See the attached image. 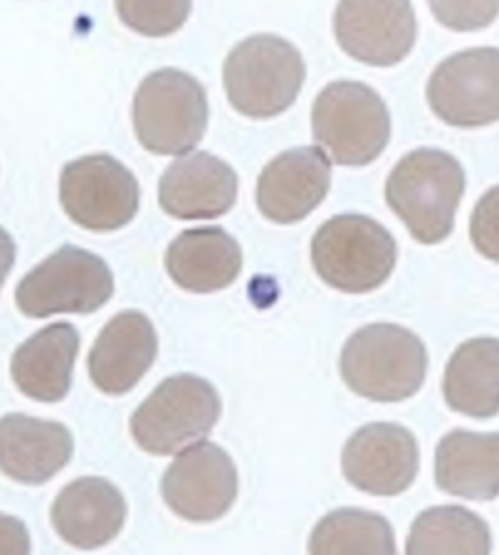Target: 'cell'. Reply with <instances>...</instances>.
Listing matches in <instances>:
<instances>
[{
	"label": "cell",
	"mask_w": 499,
	"mask_h": 555,
	"mask_svg": "<svg viewBox=\"0 0 499 555\" xmlns=\"http://www.w3.org/2000/svg\"><path fill=\"white\" fill-rule=\"evenodd\" d=\"M418 464L421 456L413 433L394 423L361 427L342 454L346 481L373 496L404 494L415 481Z\"/></svg>",
	"instance_id": "13"
},
{
	"label": "cell",
	"mask_w": 499,
	"mask_h": 555,
	"mask_svg": "<svg viewBox=\"0 0 499 555\" xmlns=\"http://www.w3.org/2000/svg\"><path fill=\"white\" fill-rule=\"evenodd\" d=\"M334 33L349 57L391 67L413 50L418 25L411 0H338Z\"/></svg>",
	"instance_id": "11"
},
{
	"label": "cell",
	"mask_w": 499,
	"mask_h": 555,
	"mask_svg": "<svg viewBox=\"0 0 499 555\" xmlns=\"http://www.w3.org/2000/svg\"><path fill=\"white\" fill-rule=\"evenodd\" d=\"M15 264V243L8 232L0 228V286H3L5 276L11 274Z\"/></svg>",
	"instance_id": "29"
},
{
	"label": "cell",
	"mask_w": 499,
	"mask_h": 555,
	"mask_svg": "<svg viewBox=\"0 0 499 555\" xmlns=\"http://www.w3.org/2000/svg\"><path fill=\"white\" fill-rule=\"evenodd\" d=\"M497 338H472L450 358L443 378V396L456 413L487 420L497 415Z\"/></svg>",
	"instance_id": "22"
},
{
	"label": "cell",
	"mask_w": 499,
	"mask_h": 555,
	"mask_svg": "<svg viewBox=\"0 0 499 555\" xmlns=\"http://www.w3.org/2000/svg\"><path fill=\"white\" fill-rule=\"evenodd\" d=\"M60 201L67 218L92 232H112L129 225L139 210V183L117 158L97 154L65 166Z\"/></svg>",
	"instance_id": "9"
},
{
	"label": "cell",
	"mask_w": 499,
	"mask_h": 555,
	"mask_svg": "<svg viewBox=\"0 0 499 555\" xmlns=\"http://www.w3.org/2000/svg\"><path fill=\"white\" fill-rule=\"evenodd\" d=\"M75 440L65 425L28 415L0 417V472L21 485L38 487L73 460Z\"/></svg>",
	"instance_id": "17"
},
{
	"label": "cell",
	"mask_w": 499,
	"mask_h": 555,
	"mask_svg": "<svg viewBox=\"0 0 499 555\" xmlns=\"http://www.w3.org/2000/svg\"><path fill=\"white\" fill-rule=\"evenodd\" d=\"M495 205H497V191H489L487 198L477 205V212H475V225H472V232H475V243L479 253H487V243L489 249L495 253Z\"/></svg>",
	"instance_id": "27"
},
{
	"label": "cell",
	"mask_w": 499,
	"mask_h": 555,
	"mask_svg": "<svg viewBox=\"0 0 499 555\" xmlns=\"http://www.w3.org/2000/svg\"><path fill=\"white\" fill-rule=\"evenodd\" d=\"M117 13L133 33L166 38L189 21L191 0H117Z\"/></svg>",
	"instance_id": "25"
},
{
	"label": "cell",
	"mask_w": 499,
	"mask_h": 555,
	"mask_svg": "<svg viewBox=\"0 0 499 555\" xmlns=\"http://www.w3.org/2000/svg\"><path fill=\"white\" fill-rule=\"evenodd\" d=\"M158 353L156 328L141 311H121L102 328L89 351V378L106 396L137 388Z\"/></svg>",
	"instance_id": "15"
},
{
	"label": "cell",
	"mask_w": 499,
	"mask_h": 555,
	"mask_svg": "<svg viewBox=\"0 0 499 555\" xmlns=\"http://www.w3.org/2000/svg\"><path fill=\"white\" fill-rule=\"evenodd\" d=\"M309 553H396L394 528L383 516L342 508L317 524Z\"/></svg>",
	"instance_id": "24"
},
{
	"label": "cell",
	"mask_w": 499,
	"mask_h": 555,
	"mask_svg": "<svg viewBox=\"0 0 499 555\" xmlns=\"http://www.w3.org/2000/svg\"><path fill=\"white\" fill-rule=\"evenodd\" d=\"M127 521V501L106 479L85 477L67 485L52 504V526L75 548H102Z\"/></svg>",
	"instance_id": "18"
},
{
	"label": "cell",
	"mask_w": 499,
	"mask_h": 555,
	"mask_svg": "<svg viewBox=\"0 0 499 555\" xmlns=\"http://www.w3.org/2000/svg\"><path fill=\"white\" fill-rule=\"evenodd\" d=\"M398 247L391 232L363 215H338L311 240L317 274L346 294L379 289L396 267Z\"/></svg>",
	"instance_id": "5"
},
{
	"label": "cell",
	"mask_w": 499,
	"mask_h": 555,
	"mask_svg": "<svg viewBox=\"0 0 499 555\" xmlns=\"http://www.w3.org/2000/svg\"><path fill=\"white\" fill-rule=\"evenodd\" d=\"M465 193V173L458 158L438 149H418L391 171L386 201L408 232L423 245L450 237Z\"/></svg>",
	"instance_id": "1"
},
{
	"label": "cell",
	"mask_w": 499,
	"mask_h": 555,
	"mask_svg": "<svg viewBox=\"0 0 499 555\" xmlns=\"http://www.w3.org/2000/svg\"><path fill=\"white\" fill-rule=\"evenodd\" d=\"M230 104L250 119H272L290 109L305 85V60L278 35H255L230 50L222 67Z\"/></svg>",
	"instance_id": "3"
},
{
	"label": "cell",
	"mask_w": 499,
	"mask_h": 555,
	"mask_svg": "<svg viewBox=\"0 0 499 555\" xmlns=\"http://www.w3.org/2000/svg\"><path fill=\"white\" fill-rule=\"evenodd\" d=\"M166 506L185 521L208 524L230 512L238 496V469L218 444L201 442L181 450L162 479Z\"/></svg>",
	"instance_id": "10"
},
{
	"label": "cell",
	"mask_w": 499,
	"mask_h": 555,
	"mask_svg": "<svg viewBox=\"0 0 499 555\" xmlns=\"http://www.w3.org/2000/svg\"><path fill=\"white\" fill-rule=\"evenodd\" d=\"M499 62L495 48L465 50L445 60L427 82V102L445 124L487 127L499 114Z\"/></svg>",
	"instance_id": "12"
},
{
	"label": "cell",
	"mask_w": 499,
	"mask_h": 555,
	"mask_svg": "<svg viewBox=\"0 0 499 555\" xmlns=\"http://www.w3.org/2000/svg\"><path fill=\"white\" fill-rule=\"evenodd\" d=\"M427 3L445 28L458 33L483 30L497 17V0H427Z\"/></svg>",
	"instance_id": "26"
},
{
	"label": "cell",
	"mask_w": 499,
	"mask_h": 555,
	"mask_svg": "<svg viewBox=\"0 0 499 555\" xmlns=\"http://www.w3.org/2000/svg\"><path fill=\"white\" fill-rule=\"evenodd\" d=\"M435 485L445 494L492 501L499 494V440L495 433L445 435L435 452Z\"/></svg>",
	"instance_id": "21"
},
{
	"label": "cell",
	"mask_w": 499,
	"mask_h": 555,
	"mask_svg": "<svg viewBox=\"0 0 499 555\" xmlns=\"http://www.w3.org/2000/svg\"><path fill=\"white\" fill-rule=\"evenodd\" d=\"M79 353V334L69 324L42 328L17 348L11 375L23 396L38 402H60L73 385L75 358Z\"/></svg>",
	"instance_id": "20"
},
{
	"label": "cell",
	"mask_w": 499,
	"mask_h": 555,
	"mask_svg": "<svg viewBox=\"0 0 499 555\" xmlns=\"http://www.w3.org/2000/svg\"><path fill=\"white\" fill-rule=\"evenodd\" d=\"M30 539L17 518L0 514V553H28Z\"/></svg>",
	"instance_id": "28"
},
{
	"label": "cell",
	"mask_w": 499,
	"mask_h": 555,
	"mask_svg": "<svg viewBox=\"0 0 499 555\" xmlns=\"http://www.w3.org/2000/svg\"><path fill=\"white\" fill-rule=\"evenodd\" d=\"M220 417L216 388L199 375L166 378L131 415V435L141 450L176 454L201 442Z\"/></svg>",
	"instance_id": "7"
},
{
	"label": "cell",
	"mask_w": 499,
	"mask_h": 555,
	"mask_svg": "<svg viewBox=\"0 0 499 555\" xmlns=\"http://www.w3.org/2000/svg\"><path fill=\"white\" fill-rule=\"evenodd\" d=\"M338 369L356 396L400 402L423 388L427 353L413 331L396 324H371L346 341Z\"/></svg>",
	"instance_id": "2"
},
{
	"label": "cell",
	"mask_w": 499,
	"mask_h": 555,
	"mask_svg": "<svg viewBox=\"0 0 499 555\" xmlns=\"http://www.w3.org/2000/svg\"><path fill=\"white\" fill-rule=\"evenodd\" d=\"M332 185V160L322 149H292L265 166L257 208L278 225H292L317 210Z\"/></svg>",
	"instance_id": "14"
},
{
	"label": "cell",
	"mask_w": 499,
	"mask_h": 555,
	"mask_svg": "<svg viewBox=\"0 0 499 555\" xmlns=\"http://www.w3.org/2000/svg\"><path fill=\"white\" fill-rule=\"evenodd\" d=\"M166 270L185 292H220L238 280L243 253L222 228H201L178 235L166 253Z\"/></svg>",
	"instance_id": "19"
},
{
	"label": "cell",
	"mask_w": 499,
	"mask_h": 555,
	"mask_svg": "<svg viewBox=\"0 0 499 555\" xmlns=\"http://www.w3.org/2000/svg\"><path fill=\"white\" fill-rule=\"evenodd\" d=\"M238 176L210 154H183L158 183L162 210L176 220L220 218L235 205Z\"/></svg>",
	"instance_id": "16"
},
{
	"label": "cell",
	"mask_w": 499,
	"mask_h": 555,
	"mask_svg": "<svg viewBox=\"0 0 499 555\" xmlns=\"http://www.w3.org/2000/svg\"><path fill=\"white\" fill-rule=\"evenodd\" d=\"M208 127L206 89L181 69H158L133 96V131L158 156H183L199 146Z\"/></svg>",
	"instance_id": "4"
},
{
	"label": "cell",
	"mask_w": 499,
	"mask_h": 555,
	"mask_svg": "<svg viewBox=\"0 0 499 555\" xmlns=\"http://www.w3.org/2000/svg\"><path fill=\"white\" fill-rule=\"evenodd\" d=\"M114 294V276L87 249L60 247L17 284L15 301L25 317L44 319L52 313L100 311Z\"/></svg>",
	"instance_id": "8"
},
{
	"label": "cell",
	"mask_w": 499,
	"mask_h": 555,
	"mask_svg": "<svg viewBox=\"0 0 499 555\" xmlns=\"http://www.w3.org/2000/svg\"><path fill=\"white\" fill-rule=\"evenodd\" d=\"M492 539L483 518L460 506L427 508L415 518L408 553H489Z\"/></svg>",
	"instance_id": "23"
},
{
	"label": "cell",
	"mask_w": 499,
	"mask_h": 555,
	"mask_svg": "<svg viewBox=\"0 0 499 555\" xmlns=\"http://www.w3.org/2000/svg\"><path fill=\"white\" fill-rule=\"evenodd\" d=\"M311 131L338 166H367L391 139V116L381 96L361 82H334L317 96Z\"/></svg>",
	"instance_id": "6"
}]
</instances>
